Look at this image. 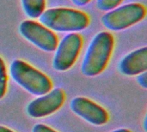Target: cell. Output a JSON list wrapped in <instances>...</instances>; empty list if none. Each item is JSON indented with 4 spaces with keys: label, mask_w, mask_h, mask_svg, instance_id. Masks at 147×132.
Returning a JSON list of instances; mask_svg holds the SVG:
<instances>
[{
    "label": "cell",
    "mask_w": 147,
    "mask_h": 132,
    "mask_svg": "<svg viewBox=\"0 0 147 132\" xmlns=\"http://www.w3.org/2000/svg\"><path fill=\"white\" fill-rule=\"evenodd\" d=\"M115 46V38L109 32L102 31L90 40L81 64L84 76L92 77L100 75L107 67Z\"/></svg>",
    "instance_id": "6da1fadb"
},
{
    "label": "cell",
    "mask_w": 147,
    "mask_h": 132,
    "mask_svg": "<svg viewBox=\"0 0 147 132\" xmlns=\"http://www.w3.org/2000/svg\"><path fill=\"white\" fill-rule=\"evenodd\" d=\"M40 23L59 33H77L90 25V16L78 9L70 8H52L45 9L39 17Z\"/></svg>",
    "instance_id": "7a4b0ae2"
},
{
    "label": "cell",
    "mask_w": 147,
    "mask_h": 132,
    "mask_svg": "<svg viewBox=\"0 0 147 132\" xmlns=\"http://www.w3.org/2000/svg\"><path fill=\"white\" fill-rule=\"evenodd\" d=\"M9 75L16 84L35 96L48 93L53 87L51 80L44 73L21 59L12 61Z\"/></svg>",
    "instance_id": "3957f363"
},
{
    "label": "cell",
    "mask_w": 147,
    "mask_h": 132,
    "mask_svg": "<svg viewBox=\"0 0 147 132\" xmlns=\"http://www.w3.org/2000/svg\"><path fill=\"white\" fill-rule=\"evenodd\" d=\"M146 15L145 5L140 3H130L106 12L102 17V23L108 30L118 32L140 22Z\"/></svg>",
    "instance_id": "277c9868"
},
{
    "label": "cell",
    "mask_w": 147,
    "mask_h": 132,
    "mask_svg": "<svg viewBox=\"0 0 147 132\" xmlns=\"http://www.w3.org/2000/svg\"><path fill=\"white\" fill-rule=\"evenodd\" d=\"M83 46V38L78 33H69L58 44L53 59V68L57 71H65L75 64Z\"/></svg>",
    "instance_id": "5b68a950"
},
{
    "label": "cell",
    "mask_w": 147,
    "mask_h": 132,
    "mask_svg": "<svg viewBox=\"0 0 147 132\" xmlns=\"http://www.w3.org/2000/svg\"><path fill=\"white\" fill-rule=\"evenodd\" d=\"M20 34L37 48L53 52L58 46V37L49 28L33 20H25L19 25Z\"/></svg>",
    "instance_id": "8992f818"
},
{
    "label": "cell",
    "mask_w": 147,
    "mask_h": 132,
    "mask_svg": "<svg viewBox=\"0 0 147 132\" xmlns=\"http://www.w3.org/2000/svg\"><path fill=\"white\" fill-rule=\"evenodd\" d=\"M65 94L63 89L57 88L48 93L38 96L27 106V113L34 118L40 119L47 117L57 112L64 104Z\"/></svg>",
    "instance_id": "52a82bcc"
},
{
    "label": "cell",
    "mask_w": 147,
    "mask_h": 132,
    "mask_svg": "<svg viewBox=\"0 0 147 132\" xmlns=\"http://www.w3.org/2000/svg\"><path fill=\"white\" fill-rule=\"evenodd\" d=\"M70 108L77 116L93 125H103L109 121L108 112L88 98L75 97L70 102Z\"/></svg>",
    "instance_id": "ba28073f"
},
{
    "label": "cell",
    "mask_w": 147,
    "mask_h": 132,
    "mask_svg": "<svg viewBox=\"0 0 147 132\" xmlns=\"http://www.w3.org/2000/svg\"><path fill=\"white\" fill-rule=\"evenodd\" d=\"M119 70L128 76H138L147 70V47L136 49L127 54L119 63Z\"/></svg>",
    "instance_id": "9c48e42d"
},
{
    "label": "cell",
    "mask_w": 147,
    "mask_h": 132,
    "mask_svg": "<svg viewBox=\"0 0 147 132\" xmlns=\"http://www.w3.org/2000/svg\"><path fill=\"white\" fill-rule=\"evenodd\" d=\"M25 15L30 19L39 18L45 10L46 0H21Z\"/></svg>",
    "instance_id": "30bf717a"
},
{
    "label": "cell",
    "mask_w": 147,
    "mask_h": 132,
    "mask_svg": "<svg viewBox=\"0 0 147 132\" xmlns=\"http://www.w3.org/2000/svg\"><path fill=\"white\" fill-rule=\"evenodd\" d=\"M7 70L3 59L0 57V100L3 98L7 91Z\"/></svg>",
    "instance_id": "8fae6325"
},
{
    "label": "cell",
    "mask_w": 147,
    "mask_h": 132,
    "mask_svg": "<svg viewBox=\"0 0 147 132\" xmlns=\"http://www.w3.org/2000/svg\"><path fill=\"white\" fill-rule=\"evenodd\" d=\"M123 0H97L96 6L102 11H109L120 6Z\"/></svg>",
    "instance_id": "7c38bea8"
},
{
    "label": "cell",
    "mask_w": 147,
    "mask_h": 132,
    "mask_svg": "<svg viewBox=\"0 0 147 132\" xmlns=\"http://www.w3.org/2000/svg\"><path fill=\"white\" fill-rule=\"evenodd\" d=\"M32 132H57L54 130H53L52 128H50L47 125H45L43 124H37L35 125L33 129Z\"/></svg>",
    "instance_id": "4fadbf2b"
},
{
    "label": "cell",
    "mask_w": 147,
    "mask_h": 132,
    "mask_svg": "<svg viewBox=\"0 0 147 132\" xmlns=\"http://www.w3.org/2000/svg\"><path fill=\"white\" fill-rule=\"evenodd\" d=\"M137 82L143 88H147V75L146 71L143 72L140 75H138V78H137Z\"/></svg>",
    "instance_id": "5bb4252c"
},
{
    "label": "cell",
    "mask_w": 147,
    "mask_h": 132,
    "mask_svg": "<svg viewBox=\"0 0 147 132\" xmlns=\"http://www.w3.org/2000/svg\"><path fill=\"white\" fill-rule=\"evenodd\" d=\"M91 0H71V2L77 5V6H79V7H82V6H85L86 4H88Z\"/></svg>",
    "instance_id": "9a60e30c"
},
{
    "label": "cell",
    "mask_w": 147,
    "mask_h": 132,
    "mask_svg": "<svg viewBox=\"0 0 147 132\" xmlns=\"http://www.w3.org/2000/svg\"><path fill=\"white\" fill-rule=\"evenodd\" d=\"M0 132H14L13 131L9 130V128L5 127V126H3V125H0Z\"/></svg>",
    "instance_id": "2e32d148"
},
{
    "label": "cell",
    "mask_w": 147,
    "mask_h": 132,
    "mask_svg": "<svg viewBox=\"0 0 147 132\" xmlns=\"http://www.w3.org/2000/svg\"><path fill=\"white\" fill-rule=\"evenodd\" d=\"M110 132H132L131 131H129V130H127V129H124V128H122V129H118V130H115V131H110Z\"/></svg>",
    "instance_id": "e0dca14e"
},
{
    "label": "cell",
    "mask_w": 147,
    "mask_h": 132,
    "mask_svg": "<svg viewBox=\"0 0 147 132\" xmlns=\"http://www.w3.org/2000/svg\"><path fill=\"white\" fill-rule=\"evenodd\" d=\"M144 129H145V131H146V117L145 119H144Z\"/></svg>",
    "instance_id": "ac0fdd59"
}]
</instances>
